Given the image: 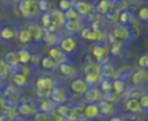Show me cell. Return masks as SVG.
<instances>
[{
	"mask_svg": "<svg viewBox=\"0 0 148 121\" xmlns=\"http://www.w3.org/2000/svg\"><path fill=\"white\" fill-rule=\"evenodd\" d=\"M71 1L70 0H59L58 2V6H59V9L61 11H66L68 9L71 8Z\"/></svg>",
	"mask_w": 148,
	"mask_h": 121,
	"instance_id": "74e56055",
	"label": "cell"
},
{
	"mask_svg": "<svg viewBox=\"0 0 148 121\" xmlns=\"http://www.w3.org/2000/svg\"><path fill=\"white\" fill-rule=\"evenodd\" d=\"M85 98L88 102H90V103H94V102L101 101L100 99H102L103 98V95L99 92V90L91 89L85 94Z\"/></svg>",
	"mask_w": 148,
	"mask_h": 121,
	"instance_id": "9a60e30c",
	"label": "cell"
},
{
	"mask_svg": "<svg viewBox=\"0 0 148 121\" xmlns=\"http://www.w3.org/2000/svg\"><path fill=\"white\" fill-rule=\"evenodd\" d=\"M129 36H130L129 30L124 26L116 27V28H114V29H113V31H112V37L114 38L116 40H119V41L128 39Z\"/></svg>",
	"mask_w": 148,
	"mask_h": 121,
	"instance_id": "52a82bcc",
	"label": "cell"
},
{
	"mask_svg": "<svg viewBox=\"0 0 148 121\" xmlns=\"http://www.w3.org/2000/svg\"><path fill=\"white\" fill-rule=\"evenodd\" d=\"M4 61L7 65H8L9 69L10 68H15L18 67V53H15L13 51H10L8 53H6L4 56Z\"/></svg>",
	"mask_w": 148,
	"mask_h": 121,
	"instance_id": "30bf717a",
	"label": "cell"
},
{
	"mask_svg": "<svg viewBox=\"0 0 148 121\" xmlns=\"http://www.w3.org/2000/svg\"><path fill=\"white\" fill-rule=\"evenodd\" d=\"M0 36L1 38L4 40H9V39H12V38L15 37V33L12 29L10 28H3L0 32Z\"/></svg>",
	"mask_w": 148,
	"mask_h": 121,
	"instance_id": "83f0119b",
	"label": "cell"
},
{
	"mask_svg": "<svg viewBox=\"0 0 148 121\" xmlns=\"http://www.w3.org/2000/svg\"><path fill=\"white\" fill-rule=\"evenodd\" d=\"M126 109L130 112H133V113H136V112H139L141 110V105H140V102L138 99L136 98H131L129 99L128 101L126 102Z\"/></svg>",
	"mask_w": 148,
	"mask_h": 121,
	"instance_id": "2e32d148",
	"label": "cell"
},
{
	"mask_svg": "<svg viewBox=\"0 0 148 121\" xmlns=\"http://www.w3.org/2000/svg\"><path fill=\"white\" fill-rule=\"evenodd\" d=\"M82 38L88 40V41H99L102 38V34L99 31H95L90 28H85L82 31Z\"/></svg>",
	"mask_w": 148,
	"mask_h": 121,
	"instance_id": "277c9868",
	"label": "cell"
},
{
	"mask_svg": "<svg viewBox=\"0 0 148 121\" xmlns=\"http://www.w3.org/2000/svg\"><path fill=\"white\" fill-rule=\"evenodd\" d=\"M18 10L22 13V15L27 18H31V17L35 16L37 14L38 10V4L37 1L34 0H21V2L18 3Z\"/></svg>",
	"mask_w": 148,
	"mask_h": 121,
	"instance_id": "7a4b0ae2",
	"label": "cell"
},
{
	"mask_svg": "<svg viewBox=\"0 0 148 121\" xmlns=\"http://www.w3.org/2000/svg\"><path fill=\"white\" fill-rule=\"evenodd\" d=\"M129 20V13L127 11H122L120 14V22H127Z\"/></svg>",
	"mask_w": 148,
	"mask_h": 121,
	"instance_id": "c3c4849f",
	"label": "cell"
},
{
	"mask_svg": "<svg viewBox=\"0 0 148 121\" xmlns=\"http://www.w3.org/2000/svg\"><path fill=\"white\" fill-rule=\"evenodd\" d=\"M99 113H100V111H99V107H98V105H96V104L90 103L86 106L85 115L88 117V118H94V117L97 116Z\"/></svg>",
	"mask_w": 148,
	"mask_h": 121,
	"instance_id": "d6986e66",
	"label": "cell"
},
{
	"mask_svg": "<svg viewBox=\"0 0 148 121\" xmlns=\"http://www.w3.org/2000/svg\"><path fill=\"white\" fill-rule=\"evenodd\" d=\"M74 8L79 14L86 15L91 11L92 7H91V5L86 2V1H78V2H76V4H75Z\"/></svg>",
	"mask_w": 148,
	"mask_h": 121,
	"instance_id": "4fadbf2b",
	"label": "cell"
},
{
	"mask_svg": "<svg viewBox=\"0 0 148 121\" xmlns=\"http://www.w3.org/2000/svg\"><path fill=\"white\" fill-rule=\"evenodd\" d=\"M140 105H141V108H148V95H142L139 99Z\"/></svg>",
	"mask_w": 148,
	"mask_h": 121,
	"instance_id": "7dc6e473",
	"label": "cell"
},
{
	"mask_svg": "<svg viewBox=\"0 0 148 121\" xmlns=\"http://www.w3.org/2000/svg\"><path fill=\"white\" fill-rule=\"evenodd\" d=\"M85 80L88 84H95L100 80V74L99 73H90L87 74Z\"/></svg>",
	"mask_w": 148,
	"mask_h": 121,
	"instance_id": "d6a6232c",
	"label": "cell"
},
{
	"mask_svg": "<svg viewBox=\"0 0 148 121\" xmlns=\"http://www.w3.org/2000/svg\"><path fill=\"white\" fill-rule=\"evenodd\" d=\"M7 1H9V2H15V1H18V0H7Z\"/></svg>",
	"mask_w": 148,
	"mask_h": 121,
	"instance_id": "f5cc1de1",
	"label": "cell"
},
{
	"mask_svg": "<svg viewBox=\"0 0 148 121\" xmlns=\"http://www.w3.org/2000/svg\"><path fill=\"white\" fill-rule=\"evenodd\" d=\"M18 111L21 115L25 117H29L32 116V115L36 114V111L34 109V107L32 105H30L29 103H22L18 105Z\"/></svg>",
	"mask_w": 148,
	"mask_h": 121,
	"instance_id": "8fae6325",
	"label": "cell"
},
{
	"mask_svg": "<svg viewBox=\"0 0 148 121\" xmlns=\"http://www.w3.org/2000/svg\"><path fill=\"white\" fill-rule=\"evenodd\" d=\"M64 16L65 20H70V22H79V20H80V14L73 7H71L70 9L65 11Z\"/></svg>",
	"mask_w": 148,
	"mask_h": 121,
	"instance_id": "cb8c5ba5",
	"label": "cell"
},
{
	"mask_svg": "<svg viewBox=\"0 0 148 121\" xmlns=\"http://www.w3.org/2000/svg\"><path fill=\"white\" fill-rule=\"evenodd\" d=\"M37 96L41 99H46L50 97L52 90L54 89V82L50 77H40L36 82Z\"/></svg>",
	"mask_w": 148,
	"mask_h": 121,
	"instance_id": "6da1fadb",
	"label": "cell"
},
{
	"mask_svg": "<svg viewBox=\"0 0 148 121\" xmlns=\"http://www.w3.org/2000/svg\"><path fill=\"white\" fill-rule=\"evenodd\" d=\"M84 72L85 74H90V73H99L100 72V67L97 64L93 62H89L84 66Z\"/></svg>",
	"mask_w": 148,
	"mask_h": 121,
	"instance_id": "484cf974",
	"label": "cell"
},
{
	"mask_svg": "<svg viewBox=\"0 0 148 121\" xmlns=\"http://www.w3.org/2000/svg\"><path fill=\"white\" fill-rule=\"evenodd\" d=\"M111 54L112 55H119L121 51V43L118 41H113L111 44Z\"/></svg>",
	"mask_w": 148,
	"mask_h": 121,
	"instance_id": "f35d334b",
	"label": "cell"
},
{
	"mask_svg": "<svg viewBox=\"0 0 148 121\" xmlns=\"http://www.w3.org/2000/svg\"><path fill=\"white\" fill-rule=\"evenodd\" d=\"M9 72L8 65L5 63L4 60H0V80H4L7 77Z\"/></svg>",
	"mask_w": 148,
	"mask_h": 121,
	"instance_id": "1f68e13d",
	"label": "cell"
},
{
	"mask_svg": "<svg viewBox=\"0 0 148 121\" xmlns=\"http://www.w3.org/2000/svg\"><path fill=\"white\" fill-rule=\"evenodd\" d=\"M116 11L114 10H108L106 14H104L106 16V20H113L116 18Z\"/></svg>",
	"mask_w": 148,
	"mask_h": 121,
	"instance_id": "681fc988",
	"label": "cell"
},
{
	"mask_svg": "<svg viewBox=\"0 0 148 121\" xmlns=\"http://www.w3.org/2000/svg\"><path fill=\"white\" fill-rule=\"evenodd\" d=\"M76 41L72 37H66L60 42V48L64 53H71L76 48Z\"/></svg>",
	"mask_w": 148,
	"mask_h": 121,
	"instance_id": "9c48e42d",
	"label": "cell"
},
{
	"mask_svg": "<svg viewBox=\"0 0 148 121\" xmlns=\"http://www.w3.org/2000/svg\"><path fill=\"white\" fill-rule=\"evenodd\" d=\"M18 58L20 63H22V64H28L31 61V59H32V55L30 54L29 51L22 49L18 52Z\"/></svg>",
	"mask_w": 148,
	"mask_h": 121,
	"instance_id": "7402d4cb",
	"label": "cell"
},
{
	"mask_svg": "<svg viewBox=\"0 0 148 121\" xmlns=\"http://www.w3.org/2000/svg\"><path fill=\"white\" fill-rule=\"evenodd\" d=\"M56 112L58 113L59 115H61V116H63L65 118V117H69V114H70L71 110L69 109V107H66V106H60L57 108Z\"/></svg>",
	"mask_w": 148,
	"mask_h": 121,
	"instance_id": "60d3db41",
	"label": "cell"
},
{
	"mask_svg": "<svg viewBox=\"0 0 148 121\" xmlns=\"http://www.w3.org/2000/svg\"><path fill=\"white\" fill-rule=\"evenodd\" d=\"M37 4H38L39 10L43 11V12H46L48 9L50 8V4H49V2H48V0H38Z\"/></svg>",
	"mask_w": 148,
	"mask_h": 121,
	"instance_id": "d590c367",
	"label": "cell"
},
{
	"mask_svg": "<svg viewBox=\"0 0 148 121\" xmlns=\"http://www.w3.org/2000/svg\"><path fill=\"white\" fill-rule=\"evenodd\" d=\"M52 119H53V121H64V117L59 115L57 112H56V115H55V116H52Z\"/></svg>",
	"mask_w": 148,
	"mask_h": 121,
	"instance_id": "f907efd6",
	"label": "cell"
},
{
	"mask_svg": "<svg viewBox=\"0 0 148 121\" xmlns=\"http://www.w3.org/2000/svg\"><path fill=\"white\" fill-rule=\"evenodd\" d=\"M34 1H38V0H34Z\"/></svg>",
	"mask_w": 148,
	"mask_h": 121,
	"instance_id": "9f6ffc18",
	"label": "cell"
},
{
	"mask_svg": "<svg viewBox=\"0 0 148 121\" xmlns=\"http://www.w3.org/2000/svg\"><path fill=\"white\" fill-rule=\"evenodd\" d=\"M63 26H64L65 31H68V32H70V33H74L79 30V28H80V22L65 20V24H63Z\"/></svg>",
	"mask_w": 148,
	"mask_h": 121,
	"instance_id": "4dcf8cb0",
	"label": "cell"
},
{
	"mask_svg": "<svg viewBox=\"0 0 148 121\" xmlns=\"http://www.w3.org/2000/svg\"><path fill=\"white\" fill-rule=\"evenodd\" d=\"M98 107H99V111H100V113L103 115H109L113 110L112 104H111L110 102L105 101V100H101V101L99 102Z\"/></svg>",
	"mask_w": 148,
	"mask_h": 121,
	"instance_id": "ffe728a7",
	"label": "cell"
},
{
	"mask_svg": "<svg viewBox=\"0 0 148 121\" xmlns=\"http://www.w3.org/2000/svg\"><path fill=\"white\" fill-rule=\"evenodd\" d=\"M51 17V20L56 24L57 27L62 26L65 24V16L64 13L61 10H53L52 12L49 13Z\"/></svg>",
	"mask_w": 148,
	"mask_h": 121,
	"instance_id": "5bb4252c",
	"label": "cell"
},
{
	"mask_svg": "<svg viewBox=\"0 0 148 121\" xmlns=\"http://www.w3.org/2000/svg\"><path fill=\"white\" fill-rule=\"evenodd\" d=\"M29 31L32 34V37L34 38V40L36 41H39L42 38V35H43V29L41 28L38 24H32V26L29 27Z\"/></svg>",
	"mask_w": 148,
	"mask_h": 121,
	"instance_id": "44dd1931",
	"label": "cell"
},
{
	"mask_svg": "<svg viewBox=\"0 0 148 121\" xmlns=\"http://www.w3.org/2000/svg\"><path fill=\"white\" fill-rule=\"evenodd\" d=\"M125 89V82L122 80H116L112 82V91L116 94V95H120L123 93Z\"/></svg>",
	"mask_w": 148,
	"mask_h": 121,
	"instance_id": "f1b7e54d",
	"label": "cell"
},
{
	"mask_svg": "<svg viewBox=\"0 0 148 121\" xmlns=\"http://www.w3.org/2000/svg\"><path fill=\"white\" fill-rule=\"evenodd\" d=\"M52 20H51V17H50V14L49 13H44L42 15V18H41V24H42V27H43L44 30H47L48 27L50 26Z\"/></svg>",
	"mask_w": 148,
	"mask_h": 121,
	"instance_id": "e575fe53",
	"label": "cell"
},
{
	"mask_svg": "<svg viewBox=\"0 0 148 121\" xmlns=\"http://www.w3.org/2000/svg\"><path fill=\"white\" fill-rule=\"evenodd\" d=\"M33 39L32 34L29 31V29H25V30H22L18 34V41L22 44H27Z\"/></svg>",
	"mask_w": 148,
	"mask_h": 121,
	"instance_id": "603a6c76",
	"label": "cell"
},
{
	"mask_svg": "<svg viewBox=\"0 0 148 121\" xmlns=\"http://www.w3.org/2000/svg\"><path fill=\"white\" fill-rule=\"evenodd\" d=\"M101 90H102L104 93L111 91V90H112V84H111V82H109L108 80H103L102 84H101Z\"/></svg>",
	"mask_w": 148,
	"mask_h": 121,
	"instance_id": "ee69618b",
	"label": "cell"
},
{
	"mask_svg": "<svg viewBox=\"0 0 148 121\" xmlns=\"http://www.w3.org/2000/svg\"><path fill=\"white\" fill-rule=\"evenodd\" d=\"M101 72H102L103 75L106 76V77H111V76H113V74H114V68L112 67V65L105 64L104 66L102 67V69H101Z\"/></svg>",
	"mask_w": 148,
	"mask_h": 121,
	"instance_id": "836d02e7",
	"label": "cell"
},
{
	"mask_svg": "<svg viewBox=\"0 0 148 121\" xmlns=\"http://www.w3.org/2000/svg\"><path fill=\"white\" fill-rule=\"evenodd\" d=\"M147 60H148V56H147V55H142V56H140L139 59H138V61H137L138 66L141 67V68H144V67H146V64H147Z\"/></svg>",
	"mask_w": 148,
	"mask_h": 121,
	"instance_id": "bcb514c9",
	"label": "cell"
},
{
	"mask_svg": "<svg viewBox=\"0 0 148 121\" xmlns=\"http://www.w3.org/2000/svg\"><path fill=\"white\" fill-rule=\"evenodd\" d=\"M34 121H50V116L47 113L38 112L34 116Z\"/></svg>",
	"mask_w": 148,
	"mask_h": 121,
	"instance_id": "8d00e7d4",
	"label": "cell"
},
{
	"mask_svg": "<svg viewBox=\"0 0 148 121\" xmlns=\"http://www.w3.org/2000/svg\"><path fill=\"white\" fill-rule=\"evenodd\" d=\"M147 77V72L144 70V69H138L132 74V77H131V80L134 84H139L143 82L145 78Z\"/></svg>",
	"mask_w": 148,
	"mask_h": 121,
	"instance_id": "e0dca14e",
	"label": "cell"
},
{
	"mask_svg": "<svg viewBox=\"0 0 148 121\" xmlns=\"http://www.w3.org/2000/svg\"><path fill=\"white\" fill-rule=\"evenodd\" d=\"M0 121H3V118L1 116H0Z\"/></svg>",
	"mask_w": 148,
	"mask_h": 121,
	"instance_id": "db71d44e",
	"label": "cell"
},
{
	"mask_svg": "<svg viewBox=\"0 0 148 121\" xmlns=\"http://www.w3.org/2000/svg\"><path fill=\"white\" fill-rule=\"evenodd\" d=\"M48 56L52 58L56 64H60L62 62H65L64 52L61 51L58 48H50L49 51H48Z\"/></svg>",
	"mask_w": 148,
	"mask_h": 121,
	"instance_id": "8992f818",
	"label": "cell"
},
{
	"mask_svg": "<svg viewBox=\"0 0 148 121\" xmlns=\"http://www.w3.org/2000/svg\"><path fill=\"white\" fill-rule=\"evenodd\" d=\"M126 6V1L125 0H114L113 1V7L116 11L123 10Z\"/></svg>",
	"mask_w": 148,
	"mask_h": 121,
	"instance_id": "b9f144b4",
	"label": "cell"
},
{
	"mask_svg": "<svg viewBox=\"0 0 148 121\" xmlns=\"http://www.w3.org/2000/svg\"><path fill=\"white\" fill-rule=\"evenodd\" d=\"M138 16H139L140 20H148V7H142V8H140L139 12H138Z\"/></svg>",
	"mask_w": 148,
	"mask_h": 121,
	"instance_id": "7bdbcfd3",
	"label": "cell"
},
{
	"mask_svg": "<svg viewBox=\"0 0 148 121\" xmlns=\"http://www.w3.org/2000/svg\"><path fill=\"white\" fill-rule=\"evenodd\" d=\"M41 65L44 69H53L55 67V65H56V63H55V61L52 58H50V57L48 56L42 58Z\"/></svg>",
	"mask_w": 148,
	"mask_h": 121,
	"instance_id": "f546056e",
	"label": "cell"
},
{
	"mask_svg": "<svg viewBox=\"0 0 148 121\" xmlns=\"http://www.w3.org/2000/svg\"><path fill=\"white\" fill-rule=\"evenodd\" d=\"M146 67L148 68V60H147V64H146Z\"/></svg>",
	"mask_w": 148,
	"mask_h": 121,
	"instance_id": "11a10c76",
	"label": "cell"
},
{
	"mask_svg": "<svg viewBox=\"0 0 148 121\" xmlns=\"http://www.w3.org/2000/svg\"><path fill=\"white\" fill-rule=\"evenodd\" d=\"M70 89L75 94H86L90 90L89 84L82 78H76L70 84Z\"/></svg>",
	"mask_w": 148,
	"mask_h": 121,
	"instance_id": "3957f363",
	"label": "cell"
},
{
	"mask_svg": "<svg viewBox=\"0 0 148 121\" xmlns=\"http://www.w3.org/2000/svg\"><path fill=\"white\" fill-rule=\"evenodd\" d=\"M58 69L60 73L64 76H73L76 73V68L68 62H62L58 64Z\"/></svg>",
	"mask_w": 148,
	"mask_h": 121,
	"instance_id": "7c38bea8",
	"label": "cell"
},
{
	"mask_svg": "<svg viewBox=\"0 0 148 121\" xmlns=\"http://www.w3.org/2000/svg\"><path fill=\"white\" fill-rule=\"evenodd\" d=\"M109 10V3L107 0H101L100 2L96 5V11L100 14H106Z\"/></svg>",
	"mask_w": 148,
	"mask_h": 121,
	"instance_id": "4316f807",
	"label": "cell"
},
{
	"mask_svg": "<svg viewBox=\"0 0 148 121\" xmlns=\"http://www.w3.org/2000/svg\"><path fill=\"white\" fill-rule=\"evenodd\" d=\"M44 41L47 44H55L56 37H55L52 33H47V35H45V37H44Z\"/></svg>",
	"mask_w": 148,
	"mask_h": 121,
	"instance_id": "f6af8a7d",
	"label": "cell"
},
{
	"mask_svg": "<svg viewBox=\"0 0 148 121\" xmlns=\"http://www.w3.org/2000/svg\"><path fill=\"white\" fill-rule=\"evenodd\" d=\"M106 52L107 47L103 44H96L93 47V55L98 61L101 60V58L106 54Z\"/></svg>",
	"mask_w": 148,
	"mask_h": 121,
	"instance_id": "ac0fdd59",
	"label": "cell"
},
{
	"mask_svg": "<svg viewBox=\"0 0 148 121\" xmlns=\"http://www.w3.org/2000/svg\"><path fill=\"white\" fill-rule=\"evenodd\" d=\"M103 98H104L105 101L110 102V103H111V102L116 101V94L114 93V92H111V91L106 92V93L103 95Z\"/></svg>",
	"mask_w": 148,
	"mask_h": 121,
	"instance_id": "ab89813d",
	"label": "cell"
},
{
	"mask_svg": "<svg viewBox=\"0 0 148 121\" xmlns=\"http://www.w3.org/2000/svg\"><path fill=\"white\" fill-rule=\"evenodd\" d=\"M50 99L54 102L55 104H58L61 105L66 101V95H65V92L61 88H54L52 90V93H51Z\"/></svg>",
	"mask_w": 148,
	"mask_h": 121,
	"instance_id": "5b68a950",
	"label": "cell"
},
{
	"mask_svg": "<svg viewBox=\"0 0 148 121\" xmlns=\"http://www.w3.org/2000/svg\"><path fill=\"white\" fill-rule=\"evenodd\" d=\"M13 84L16 86H24L27 84V76L24 73H21V72H16V73L13 75Z\"/></svg>",
	"mask_w": 148,
	"mask_h": 121,
	"instance_id": "d4e9b609",
	"label": "cell"
},
{
	"mask_svg": "<svg viewBox=\"0 0 148 121\" xmlns=\"http://www.w3.org/2000/svg\"><path fill=\"white\" fill-rule=\"evenodd\" d=\"M109 121H122V119L119 118V117H112Z\"/></svg>",
	"mask_w": 148,
	"mask_h": 121,
	"instance_id": "816d5d0a",
	"label": "cell"
},
{
	"mask_svg": "<svg viewBox=\"0 0 148 121\" xmlns=\"http://www.w3.org/2000/svg\"><path fill=\"white\" fill-rule=\"evenodd\" d=\"M39 108L41 110V112L44 113L52 112L55 108V103L51 99H49V98L41 99L39 102Z\"/></svg>",
	"mask_w": 148,
	"mask_h": 121,
	"instance_id": "ba28073f",
	"label": "cell"
}]
</instances>
